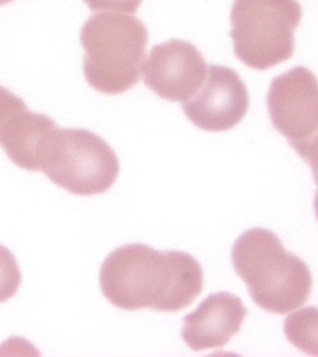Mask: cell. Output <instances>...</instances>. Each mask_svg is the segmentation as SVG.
I'll use <instances>...</instances> for the list:
<instances>
[{
	"mask_svg": "<svg viewBox=\"0 0 318 357\" xmlns=\"http://www.w3.org/2000/svg\"><path fill=\"white\" fill-rule=\"evenodd\" d=\"M93 12L135 13L139 10L143 0H84Z\"/></svg>",
	"mask_w": 318,
	"mask_h": 357,
	"instance_id": "obj_14",
	"label": "cell"
},
{
	"mask_svg": "<svg viewBox=\"0 0 318 357\" xmlns=\"http://www.w3.org/2000/svg\"><path fill=\"white\" fill-rule=\"evenodd\" d=\"M85 51L83 71L97 92L120 95L141 79L148 31L139 19L117 13H99L80 32Z\"/></svg>",
	"mask_w": 318,
	"mask_h": 357,
	"instance_id": "obj_3",
	"label": "cell"
},
{
	"mask_svg": "<svg viewBox=\"0 0 318 357\" xmlns=\"http://www.w3.org/2000/svg\"><path fill=\"white\" fill-rule=\"evenodd\" d=\"M12 1H13V0H0V6H3V5L10 3V2Z\"/></svg>",
	"mask_w": 318,
	"mask_h": 357,
	"instance_id": "obj_16",
	"label": "cell"
},
{
	"mask_svg": "<svg viewBox=\"0 0 318 357\" xmlns=\"http://www.w3.org/2000/svg\"><path fill=\"white\" fill-rule=\"evenodd\" d=\"M21 283L22 275L15 255L0 245V303L15 297Z\"/></svg>",
	"mask_w": 318,
	"mask_h": 357,
	"instance_id": "obj_12",
	"label": "cell"
},
{
	"mask_svg": "<svg viewBox=\"0 0 318 357\" xmlns=\"http://www.w3.org/2000/svg\"><path fill=\"white\" fill-rule=\"evenodd\" d=\"M232 263L254 303L268 312L289 314L311 294L308 266L287 251L269 229L254 228L240 235L232 249Z\"/></svg>",
	"mask_w": 318,
	"mask_h": 357,
	"instance_id": "obj_2",
	"label": "cell"
},
{
	"mask_svg": "<svg viewBox=\"0 0 318 357\" xmlns=\"http://www.w3.org/2000/svg\"><path fill=\"white\" fill-rule=\"evenodd\" d=\"M289 144L311 167L315 183L318 187V126L308 137Z\"/></svg>",
	"mask_w": 318,
	"mask_h": 357,
	"instance_id": "obj_13",
	"label": "cell"
},
{
	"mask_svg": "<svg viewBox=\"0 0 318 357\" xmlns=\"http://www.w3.org/2000/svg\"><path fill=\"white\" fill-rule=\"evenodd\" d=\"M301 17L297 0H234L230 15L234 54L259 71L290 59Z\"/></svg>",
	"mask_w": 318,
	"mask_h": 357,
	"instance_id": "obj_4",
	"label": "cell"
},
{
	"mask_svg": "<svg viewBox=\"0 0 318 357\" xmlns=\"http://www.w3.org/2000/svg\"><path fill=\"white\" fill-rule=\"evenodd\" d=\"M120 162L111 146L84 129H55L40 155V172L72 195L107 192L117 181Z\"/></svg>",
	"mask_w": 318,
	"mask_h": 357,
	"instance_id": "obj_5",
	"label": "cell"
},
{
	"mask_svg": "<svg viewBox=\"0 0 318 357\" xmlns=\"http://www.w3.org/2000/svg\"><path fill=\"white\" fill-rule=\"evenodd\" d=\"M247 314L237 296L229 292L209 295L184 318L182 339L196 351L222 348L239 333Z\"/></svg>",
	"mask_w": 318,
	"mask_h": 357,
	"instance_id": "obj_10",
	"label": "cell"
},
{
	"mask_svg": "<svg viewBox=\"0 0 318 357\" xmlns=\"http://www.w3.org/2000/svg\"><path fill=\"white\" fill-rule=\"evenodd\" d=\"M57 124L31 112L23 99L0 86V146L15 165L40 172V155Z\"/></svg>",
	"mask_w": 318,
	"mask_h": 357,
	"instance_id": "obj_9",
	"label": "cell"
},
{
	"mask_svg": "<svg viewBox=\"0 0 318 357\" xmlns=\"http://www.w3.org/2000/svg\"><path fill=\"white\" fill-rule=\"evenodd\" d=\"M203 284L201 265L190 254L159 251L143 243L116 249L100 272L102 294L125 311H182L201 294Z\"/></svg>",
	"mask_w": 318,
	"mask_h": 357,
	"instance_id": "obj_1",
	"label": "cell"
},
{
	"mask_svg": "<svg viewBox=\"0 0 318 357\" xmlns=\"http://www.w3.org/2000/svg\"><path fill=\"white\" fill-rule=\"evenodd\" d=\"M271 121L276 131L295 142L318 126V79L299 66L275 77L267 95Z\"/></svg>",
	"mask_w": 318,
	"mask_h": 357,
	"instance_id": "obj_7",
	"label": "cell"
},
{
	"mask_svg": "<svg viewBox=\"0 0 318 357\" xmlns=\"http://www.w3.org/2000/svg\"><path fill=\"white\" fill-rule=\"evenodd\" d=\"M206 82L184 102L191 123L204 131L225 132L239 126L250 107L248 89L239 75L228 66L207 68Z\"/></svg>",
	"mask_w": 318,
	"mask_h": 357,
	"instance_id": "obj_6",
	"label": "cell"
},
{
	"mask_svg": "<svg viewBox=\"0 0 318 357\" xmlns=\"http://www.w3.org/2000/svg\"><path fill=\"white\" fill-rule=\"evenodd\" d=\"M315 215H317V218L318 220V192L315 193Z\"/></svg>",
	"mask_w": 318,
	"mask_h": 357,
	"instance_id": "obj_15",
	"label": "cell"
},
{
	"mask_svg": "<svg viewBox=\"0 0 318 357\" xmlns=\"http://www.w3.org/2000/svg\"><path fill=\"white\" fill-rule=\"evenodd\" d=\"M207 70L201 52L192 43L180 40L154 46L143 65L145 85L170 102L192 98L203 85Z\"/></svg>",
	"mask_w": 318,
	"mask_h": 357,
	"instance_id": "obj_8",
	"label": "cell"
},
{
	"mask_svg": "<svg viewBox=\"0 0 318 357\" xmlns=\"http://www.w3.org/2000/svg\"><path fill=\"white\" fill-rule=\"evenodd\" d=\"M287 339L308 356H318V308L306 307L285 320Z\"/></svg>",
	"mask_w": 318,
	"mask_h": 357,
	"instance_id": "obj_11",
	"label": "cell"
}]
</instances>
